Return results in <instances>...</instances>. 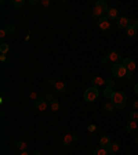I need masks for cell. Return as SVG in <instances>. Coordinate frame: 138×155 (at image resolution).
Listing matches in <instances>:
<instances>
[{
	"label": "cell",
	"mask_w": 138,
	"mask_h": 155,
	"mask_svg": "<svg viewBox=\"0 0 138 155\" xmlns=\"http://www.w3.org/2000/svg\"><path fill=\"white\" fill-rule=\"evenodd\" d=\"M112 104L116 110H124L126 105H127V97L124 93L122 91H115L112 97Z\"/></svg>",
	"instance_id": "obj_1"
},
{
	"label": "cell",
	"mask_w": 138,
	"mask_h": 155,
	"mask_svg": "<svg viewBox=\"0 0 138 155\" xmlns=\"http://www.w3.org/2000/svg\"><path fill=\"white\" fill-rule=\"evenodd\" d=\"M108 10H109V7H108V4H106V2H104V0H98V2L94 4L93 15L95 17V18H101L105 13H108Z\"/></svg>",
	"instance_id": "obj_2"
},
{
	"label": "cell",
	"mask_w": 138,
	"mask_h": 155,
	"mask_svg": "<svg viewBox=\"0 0 138 155\" xmlns=\"http://www.w3.org/2000/svg\"><path fill=\"white\" fill-rule=\"evenodd\" d=\"M98 96H100V91H98V87H88V89H86V91H84V100L87 101V103H93V101H95L97 98H98Z\"/></svg>",
	"instance_id": "obj_3"
},
{
	"label": "cell",
	"mask_w": 138,
	"mask_h": 155,
	"mask_svg": "<svg viewBox=\"0 0 138 155\" xmlns=\"http://www.w3.org/2000/svg\"><path fill=\"white\" fill-rule=\"evenodd\" d=\"M126 74H127V69L123 67V64H113L112 67V75L115 78H124Z\"/></svg>",
	"instance_id": "obj_4"
},
{
	"label": "cell",
	"mask_w": 138,
	"mask_h": 155,
	"mask_svg": "<svg viewBox=\"0 0 138 155\" xmlns=\"http://www.w3.org/2000/svg\"><path fill=\"white\" fill-rule=\"evenodd\" d=\"M76 141H77V136L75 134V133H68V134H65L64 137H62V144H64V147H72Z\"/></svg>",
	"instance_id": "obj_5"
},
{
	"label": "cell",
	"mask_w": 138,
	"mask_h": 155,
	"mask_svg": "<svg viewBox=\"0 0 138 155\" xmlns=\"http://www.w3.org/2000/svg\"><path fill=\"white\" fill-rule=\"evenodd\" d=\"M120 58H122V55H120V53L119 51H111L109 54L106 55V57H104L102 58V62H108V61H112V62H115V64H117V62L120 61Z\"/></svg>",
	"instance_id": "obj_6"
},
{
	"label": "cell",
	"mask_w": 138,
	"mask_h": 155,
	"mask_svg": "<svg viewBox=\"0 0 138 155\" xmlns=\"http://www.w3.org/2000/svg\"><path fill=\"white\" fill-rule=\"evenodd\" d=\"M123 67L127 69V72H134L137 65H135L134 60H131V58H124V60H123Z\"/></svg>",
	"instance_id": "obj_7"
},
{
	"label": "cell",
	"mask_w": 138,
	"mask_h": 155,
	"mask_svg": "<svg viewBox=\"0 0 138 155\" xmlns=\"http://www.w3.org/2000/svg\"><path fill=\"white\" fill-rule=\"evenodd\" d=\"M116 25H117V28L119 29H126L127 26H130L131 24H130V18L129 17H119V19H117V22H116Z\"/></svg>",
	"instance_id": "obj_8"
},
{
	"label": "cell",
	"mask_w": 138,
	"mask_h": 155,
	"mask_svg": "<svg viewBox=\"0 0 138 155\" xmlns=\"http://www.w3.org/2000/svg\"><path fill=\"white\" fill-rule=\"evenodd\" d=\"M97 24H98L100 29H102V31H109L111 29V22L106 17H101V18H98V22Z\"/></svg>",
	"instance_id": "obj_9"
},
{
	"label": "cell",
	"mask_w": 138,
	"mask_h": 155,
	"mask_svg": "<svg viewBox=\"0 0 138 155\" xmlns=\"http://www.w3.org/2000/svg\"><path fill=\"white\" fill-rule=\"evenodd\" d=\"M90 83H91V86H93V87H102V86H106L105 79H104V78H101V76H94V78H91Z\"/></svg>",
	"instance_id": "obj_10"
},
{
	"label": "cell",
	"mask_w": 138,
	"mask_h": 155,
	"mask_svg": "<svg viewBox=\"0 0 138 155\" xmlns=\"http://www.w3.org/2000/svg\"><path fill=\"white\" fill-rule=\"evenodd\" d=\"M106 18L109 21H117L119 19V10L117 8H109L106 13Z\"/></svg>",
	"instance_id": "obj_11"
},
{
	"label": "cell",
	"mask_w": 138,
	"mask_h": 155,
	"mask_svg": "<svg viewBox=\"0 0 138 155\" xmlns=\"http://www.w3.org/2000/svg\"><path fill=\"white\" fill-rule=\"evenodd\" d=\"M100 145L101 147H105V148H108L111 144H112V141H111V137L108 134H101L100 136Z\"/></svg>",
	"instance_id": "obj_12"
},
{
	"label": "cell",
	"mask_w": 138,
	"mask_h": 155,
	"mask_svg": "<svg viewBox=\"0 0 138 155\" xmlns=\"http://www.w3.org/2000/svg\"><path fill=\"white\" fill-rule=\"evenodd\" d=\"M47 101H46V100H37V101H35V108H36V110H37V111H42V112H43V111H46V110H47Z\"/></svg>",
	"instance_id": "obj_13"
},
{
	"label": "cell",
	"mask_w": 138,
	"mask_h": 155,
	"mask_svg": "<svg viewBox=\"0 0 138 155\" xmlns=\"http://www.w3.org/2000/svg\"><path fill=\"white\" fill-rule=\"evenodd\" d=\"M54 89L58 91V93H64V91L68 90V84L65 83V82H61V81H58L57 83H55Z\"/></svg>",
	"instance_id": "obj_14"
},
{
	"label": "cell",
	"mask_w": 138,
	"mask_h": 155,
	"mask_svg": "<svg viewBox=\"0 0 138 155\" xmlns=\"http://www.w3.org/2000/svg\"><path fill=\"white\" fill-rule=\"evenodd\" d=\"M137 129H138L137 120H129V122H127V125H126V130H127L129 133H134Z\"/></svg>",
	"instance_id": "obj_15"
},
{
	"label": "cell",
	"mask_w": 138,
	"mask_h": 155,
	"mask_svg": "<svg viewBox=\"0 0 138 155\" xmlns=\"http://www.w3.org/2000/svg\"><path fill=\"white\" fill-rule=\"evenodd\" d=\"M113 94H115V91H113L112 87L105 86V89H104V96H105V98H108V100H112Z\"/></svg>",
	"instance_id": "obj_16"
},
{
	"label": "cell",
	"mask_w": 138,
	"mask_h": 155,
	"mask_svg": "<svg viewBox=\"0 0 138 155\" xmlns=\"http://www.w3.org/2000/svg\"><path fill=\"white\" fill-rule=\"evenodd\" d=\"M115 107H113V104H112V101L111 103H106L105 105H104V111H105V114H108V115H112L113 112H115Z\"/></svg>",
	"instance_id": "obj_17"
},
{
	"label": "cell",
	"mask_w": 138,
	"mask_h": 155,
	"mask_svg": "<svg viewBox=\"0 0 138 155\" xmlns=\"http://www.w3.org/2000/svg\"><path fill=\"white\" fill-rule=\"evenodd\" d=\"M109 154V151H108V148H105V147H97L95 150H94V155H108Z\"/></svg>",
	"instance_id": "obj_18"
},
{
	"label": "cell",
	"mask_w": 138,
	"mask_h": 155,
	"mask_svg": "<svg viewBox=\"0 0 138 155\" xmlns=\"http://www.w3.org/2000/svg\"><path fill=\"white\" fill-rule=\"evenodd\" d=\"M126 35L129 36V38H134V36L137 35V29H135L133 25L127 26V28H126Z\"/></svg>",
	"instance_id": "obj_19"
},
{
	"label": "cell",
	"mask_w": 138,
	"mask_h": 155,
	"mask_svg": "<svg viewBox=\"0 0 138 155\" xmlns=\"http://www.w3.org/2000/svg\"><path fill=\"white\" fill-rule=\"evenodd\" d=\"M59 101L58 100H53L50 101V110L53 111V112H57V111H59Z\"/></svg>",
	"instance_id": "obj_20"
},
{
	"label": "cell",
	"mask_w": 138,
	"mask_h": 155,
	"mask_svg": "<svg viewBox=\"0 0 138 155\" xmlns=\"http://www.w3.org/2000/svg\"><path fill=\"white\" fill-rule=\"evenodd\" d=\"M119 143H112V144L109 145V147H108V151L111 152V154H115V152H117L119 151Z\"/></svg>",
	"instance_id": "obj_21"
},
{
	"label": "cell",
	"mask_w": 138,
	"mask_h": 155,
	"mask_svg": "<svg viewBox=\"0 0 138 155\" xmlns=\"http://www.w3.org/2000/svg\"><path fill=\"white\" fill-rule=\"evenodd\" d=\"M8 51H10L8 43H2V45H0V54H7Z\"/></svg>",
	"instance_id": "obj_22"
},
{
	"label": "cell",
	"mask_w": 138,
	"mask_h": 155,
	"mask_svg": "<svg viewBox=\"0 0 138 155\" xmlns=\"http://www.w3.org/2000/svg\"><path fill=\"white\" fill-rule=\"evenodd\" d=\"M26 148H28V144H26L25 141H18L17 143V150H19V152L26 151Z\"/></svg>",
	"instance_id": "obj_23"
},
{
	"label": "cell",
	"mask_w": 138,
	"mask_h": 155,
	"mask_svg": "<svg viewBox=\"0 0 138 155\" xmlns=\"http://www.w3.org/2000/svg\"><path fill=\"white\" fill-rule=\"evenodd\" d=\"M4 29H6V32L10 35V33H14V32H15V31H17V26L14 25V24H8V25H7Z\"/></svg>",
	"instance_id": "obj_24"
},
{
	"label": "cell",
	"mask_w": 138,
	"mask_h": 155,
	"mask_svg": "<svg viewBox=\"0 0 138 155\" xmlns=\"http://www.w3.org/2000/svg\"><path fill=\"white\" fill-rule=\"evenodd\" d=\"M13 4L15 7H24L26 4V2L25 0H13Z\"/></svg>",
	"instance_id": "obj_25"
},
{
	"label": "cell",
	"mask_w": 138,
	"mask_h": 155,
	"mask_svg": "<svg viewBox=\"0 0 138 155\" xmlns=\"http://www.w3.org/2000/svg\"><path fill=\"white\" fill-rule=\"evenodd\" d=\"M130 120H138V111L133 110L130 112Z\"/></svg>",
	"instance_id": "obj_26"
},
{
	"label": "cell",
	"mask_w": 138,
	"mask_h": 155,
	"mask_svg": "<svg viewBox=\"0 0 138 155\" xmlns=\"http://www.w3.org/2000/svg\"><path fill=\"white\" fill-rule=\"evenodd\" d=\"M39 6L42 7V8H47V7L50 6V0H42V2H40V4H39Z\"/></svg>",
	"instance_id": "obj_27"
},
{
	"label": "cell",
	"mask_w": 138,
	"mask_h": 155,
	"mask_svg": "<svg viewBox=\"0 0 138 155\" xmlns=\"http://www.w3.org/2000/svg\"><path fill=\"white\" fill-rule=\"evenodd\" d=\"M57 82L58 81H55V78H48V79H47V84H50V86H51V84H53V86H55V83H57Z\"/></svg>",
	"instance_id": "obj_28"
},
{
	"label": "cell",
	"mask_w": 138,
	"mask_h": 155,
	"mask_svg": "<svg viewBox=\"0 0 138 155\" xmlns=\"http://www.w3.org/2000/svg\"><path fill=\"white\" fill-rule=\"evenodd\" d=\"M87 130H88V132H90V133H93V132H95V130H97V126L91 123V125H88V126H87Z\"/></svg>",
	"instance_id": "obj_29"
},
{
	"label": "cell",
	"mask_w": 138,
	"mask_h": 155,
	"mask_svg": "<svg viewBox=\"0 0 138 155\" xmlns=\"http://www.w3.org/2000/svg\"><path fill=\"white\" fill-rule=\"evenodd\" d=\"M105 82H106V86H109V87L113 89V86H115V81H112V79H105Z\"/></svg>",
	"instance_id": "obj_30"
},
{
	"label": "cell",
	"mask_w": 138,
	"mask_h": 155,
	"mask_svg": "<svg viewBox=\"0 0 138 155\" xmlns=\"http://www.w3.org/2000/svg\"><path fill=\"white\" fill-rule=\"evenodd\" d=\"M46 100H50V101H53L54 100V97H53V93H50V91H46Z\"/></svg>",
	"instance_id": "obj_31"
},
{
	"label": "cell",
	"mask_w": 138,
	"mask_h": 155,
	"mask_svg": "<svg viewBox=\"0 0 138 155\" xmlns=\"http://www.w3.org/2000/svg\"><path fill=\"white\" fill-rule=\"evenodd\" d=\"M131 107H133V110L138 111V100H134V101H131Z\"/></svg>",
	"instance_id": "obj_32"
},
{
	"label": "cell",
	"mask_w": 138,
	"mask_h": 155,
	"mask_svg": "<svg viewBox=\"0 0 138 155\" xmlns=\"http://www.w3.org/2000/svg\"><path fill=\"white\" fill-rule=\"evenodd\" d=\"M29 97H30L32 100H35V101H37V100H39V98H37V94H36L35 91H32V93L29 94Z\"/></svg>",
	"instance_id": "obj_33"
},
{
	"label": "cell",
	"mask_w": 138,
	"mask_h": 155,
	"mask_svg": "<svg viewBox=\"0 0 138 155\" xmlns=\"http://www.w3.org/2000/svg\"><path fill=\"white\" fill-rule=\"evenodd\" d=\"M7 35V32H6V29H2V31H0V38H2V39H3L4 38V36H6Z\"/></svg>",
	"instance_id": "obj_34"
},
{
	"label": "cell",
	"mask_w": 138,
	"mask_h": 155,
	"mask_svg": "<svg viewBox=\"0 0 138 155\" xmlns=\"http://www.w3.org/2000/svg\"><path fill=\"white\" fill-rule=\"evenodd\" d=\"M6 60H7V55H6V54H0V61L4 62Z\"/></svg>",
	"instance_id": "obj_35"
},
{
	"label": "cell",
	"mask_w": 138,
	"mask_h": 155,
	"mask_svg": "<svg viewBox=\"0 0 138 155\" xmlns=\"http://www.w3.org/2000/svg\"><path fill=\"white\" fill-rule=\"evenodd\" d=\"M124 78H126V79H133V72H127Z\"/></svg>",
	"instance_id": "obj_36"
},
{
	"label": "cell",
	"mask_w": 138,
	"mask_h": 155,
	"mask_svg": "<svg viewBox=\"0 0 138 155\" xmlns=\"http://www.w3.org/2000/svg\"><path fill=\"white\" fill-rule=\"evenodd\" d=\"M30 4L36 6V4H40V2H37V0H30Z\"/></svg>",
	"instance_id": "obj_37"
},
{
	"label": "cell",
	"mask_w": 138,
	"mask_h": 155,
	"mask_svg": "<svg viewBox=\"0 0 138 155\" xmlns=\"http://www.w3.org/2000/svg\"><path fill=\"white\" fill-rule=\"evenodd\" d=\"M133 26H134V28L138 31V19H137V21H134V24H133Z\"/></svg>",
	"instance_id": "obj_38"
},
{
	"label": "cell",
	"mask_w": 138,
	"mask_h": 155,
	"mask_svg": "<svg viewBox=\"0 0 138 155\" xmlns=\"http://www.w3.org/2000/svg\"><path fill=\"white\" fill-rule=\"evenodd\" d=\"M134 91H135V94H138V83H135V86H134Z\"/></svg>",
	"instance_id": "obj_39"
},
{
	"label": "cell",
	"mask_w": 138,
	"mask_h": 155,
	"mask_svg": "<svg viewBox=\"0 0 138 155\" xmlns=\"http://www.w3.org/2000/svg\"><path fill=\"white\" fill-rule=\"evenodd\" d=\"M19 155H30V154L28 151H22V152H19Z\"/></svg>",
	"instance_id": "obj_40"
},
{
	"label": "cell",
	"mask_w": 138,
	"mask_h": 155,
	"mask_svg": "<svg viewBox=\"0 0 138 155\" xmlns=\"http://www.w3.org/2000/svg\"><path fill=\"white\" fill-rule=\"evenodd\" d=\"M135 144L138 145V134H137V137H135Z\"/></svg>",
	"instance_id": "obj_41"
},
{
	"label": "cell",
	"mask_w": 138,
	"mask_h": 155,
	"mask_svg": "<svg viewBox=\"0 0 138 155\" xmlns=\"http://www.w3.org/2000/svg\"><path fill=\"white\" fill-rule=\"evenodd\" d=\"M33 155H43V154H42V152H35Z\"/></svg>",
	"instance_id": "obj_42"
},
{
	"label": "cell",
	"mask_w": 138,
	"mask_h": 155,
	"mask_svg": "<svg viewBox=\"0 0 138 155\" xmlns=\"http://www.w3.org/2000/svg\"><path fill=\"white\" fill-rule=\"evenodd\" d=\"M137 130H138V129H137Z\"/></svg>",
	"instance_id": "obj_43"
}]
</instances>
